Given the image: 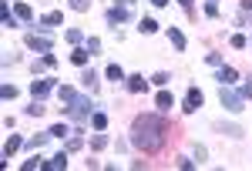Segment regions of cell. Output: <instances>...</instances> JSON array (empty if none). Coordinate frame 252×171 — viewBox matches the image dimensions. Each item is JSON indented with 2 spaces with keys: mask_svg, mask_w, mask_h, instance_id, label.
Instances as JSON below:
<instances>
[{
  "mask_svg": "<svg viewBox=\"0 0 252 171\" xmlns=\"http://www.w3.org/2000/svg\"><path fill=\"white\" fill-rule=\"evenodd\" d=\"M168 134H172V128L161 114H138L135 124H131V144L145 154H155L165 148Z\"/></svg>",
  "mask_w": 252,
  "mask_h": 171,
  "instance_id": "1",
  "label": "cell"
},
{
  "mask_svg": "<svg viewBox=\"0 0 252 171\" xmlns=\"http://www.w3.org/2000/svg\"><path fill=\"white\" fill-rule=\"evenodd\" d=\"M61 114H67L71 121H91V114H94V104H91V97H74V101H67V108H61Z\"/></svg>",
  "mask_w": 252,
  "mask_h": 171,
  "instance_id": "2",
  "label": "cell"
},
{
  "mask_svg": "<svg viewBox=\"0 0 252 171\" xmlns=\"http://www.w3.org/2000/svg\"><path fill=\"white\" fill-rule=\"evenodd\" d=\"M219 101H222V108L225 111H242L246 108V97L239 94V91H232V84H222V91H219Z\"/></svg>",
  "mask_w": 252,
  "mask_h": 171,
  "instance_id": "3",
  "label": "cell"
},
{
  "mask_svg": "<svg viewBox=\"0 0 252 171\" xmlns=\"http://www.w3.org/2000/svg\"><path fill=\"white\" fill-rule=\"evenodd\" d=\"M27 47L37 51V54H51V51H54V40L44 37V34H27Z\"/></svg>",
  "mask_w": 252,
  "mask_h": 171,
  "instance_id": "4",
  "label": "cell"
},
{
  "mask_svg": "<svg viewBox=\"0 0 252 171\" xmlns=\"http://www.w3.org/2000/svg\"><path fill=\"white\" fill-rule=\"evenodd\" d=\"M125 20H131V7L118 3V7H111V10H108V24H111V27H118V24H125Z\"/></svg>",
  "mask_w": 252,
  "mask_h": 171,
  "instance_id": "5",
  "label": "cell"
},
{
  "mask_svg": "<svg viewBox=\"0 0 252 171\" xmlns=\"http://www.w3.org/2000/svg\"><path fill=\"white\" fill-rule=\"evenodd\" d=\"M54 91V81H31V94H34V101H44V97Z\"/></svg>",
  "mask_w": 252,
  "mask_h": 171,
  "instance_id": "6",
  "label": "cell"
},
{
  "mask_svg": "<svg viewBox=\"0 0 252 171\" xmlns=\"http://www.w3.org/2000/svg\"><path fill=\"white\" fill-rule=\"evenodd\" d=\"M198 108H202V91H198V87H189V94H185V104H182V111L195 114Z\"/></svg>",
  "mask_w": 252,
  "mask_h": 171,
  "instance_id": "7",
  "label": "cell"
},
{
  "mask_svg": "<svg viewBox=\"0 0 252 171\" xmlns=\"http://www.w3.org/2000/svg\"><path fill=\"white\" fill-rule=\"evenodd\" d=\"M172 104H175V97L168 94V91H158V94H155V108H158L161 114H168V111H172Z\"/></svg>",
  "mask_w": 252,
  "mask_h": 171,
  "instance_id": "8",
  "label": "cell"
},
{
  "mask_svg": "<svg viewBox=\"0 0 252 171\" xmlns=\"http://www.w3.org/2000/svg\"><path fill=\"white\" fill-rule=\"evenodd\" d=\"M215 81H222V84H235V81H239V71L222 64V67H219V74H215Z\"/></svg>",
  "mask_w": 252,
  "mask_h": 171,
  "instance_id": "9",
  "label": "cell"
},
{
  "mask_svg": "<svg viewBox=\"0 0 252 171\" xmlns=\"http://www.w3.org/2000/svg\"><path fill=\"white\" fill-rule=\"evenodd\" d=\"M125 84H128V91H131V94H141V91L148 87V81H145L141 74H131L128 81H125Z\"/></svg>",
  "mask_w": 252,
  "mask_h": 171,
  "instance_id": "10",
  "label": "cell"
},
{
  "mask_svg": "<svg viewBox=\"0 0 252 171\" xmlns=\"http://www.w3.org/2000/svg\"><path fill=\"white\" fill-rule=\"evenodd\" d=\"M44 168L64 171V168H67V148H64V151H61V154H54V158H51V161H44Z\"/></svg>",
  "mask_w": 252,
  "mask_h": 171,
  "instance_id": "11",
  "label": "cell"
},
{
  "mask_svg": "<svg viewBox=\"0 0 252 171\" xmlns=\"http://www.w3.org/2000/svg\"><path fill=\"white\" fill-rule=\"evenodd\" d=\"M215 131L219 134H229V138H242V128H239V124H225V121H219V124H215Z\"/></svg>",
  "mask_w": 252,
  "mask_h": 171,
  "instance_id": "12",
  "label": "cell"
},
{
  "mask_svg": "<svg viewBox=\"0 0 252 171\" xmlns=\"http://www.w3.org/2000/svg\"><path fill=\"white\" fill-rule=\"evenodd\" d=\"M47 141H51V131H47V134H34L31 141H24V148H31V151H37V148H44Z\"/></svg>",
  "mask_w": 252,
  "mask_h": 171,
  "instance_id": "13",
  "label": "cell"
},
{
  "mask_svg": "<svg viewBox=\"0 0 252 171\" xmlns=\"http://www.w3.org/2000/svg\"><path fill=\"white\" fill-rule=\"evenodd\" d=\"M88 54H91L88 47H74V51H71V64H78V67H84V64H88Z\"/></svg>",
  "mask_w": 252,
  "mask_h": 171,
  "instance_id": "14",
  "label": "cell"
},
{
  "mask_svg": "<svg viewBox=\"0 0 252 171\" xmlns=\"http://www.w3.org/2000/svg\"><path fill=\"white\" fill-rule=\"evenodd\" d=\"M168 40H172L178 51H185V34H182L178 27H168Z\"/></svg>",
  "mask_w": 252,
  "mask_h": 171,
  "instance_id": "15",
  "label": "cell"
},
{
  "mask_svg": "<svg viewBox=\"0 0 252 171\" xmlns=\"http://www.w3.org/2000/svg\"><path fill=\"white\" fill-rule=\"evenodd\" d=\"M20 144H24V141H20V138H17V134H10V138H7V144H3V158H10V154H14V151H17V148H20Z\"/></svg>",
  "mask_w": 252,
  "mask_h": 171,
  "instance_id": "16",
  "label": "cell"
},
{
  "mask_svg": "<svg viewBox=\"0 0 252 171\" xmlns=\"http://www.w3.org/2000/svg\"><path fill=\"white\" fill-rule=\"evenodd\" d=\"M44 27H58V24H64V14H58V10H51V14H44V20H40Z\"/></svg>",
  "mask_w": 252,
  "mask_h": 171,
  "instance_id": "17",
  "label": "cell"
},
{
  "mask_svg": "<svg viewBox=\"0 0 252 171\" xmlns=\"http://www.w3.org/2000/svg\"><path fill=\"white\" fill-rule=\"evenodd\" d=\"M91 124H94V131H104V128H108V114L94 111V114H91Z\"/></svg>",
  "mask_w": 252,
  "mask_h": 171,
  "instance_id": "18",
  "label": "cell"
},
{
  "mask_svg": "<svg viewBox=\"0 0 252 171\" xmlns=\"http://www.w3.org/2000/svg\"><path fill=\"white\" fill-rule=\"evenodd\" d=\"M81 84H84L88 91H97V74L94 71H84V74H81Z\"/></svg>",
  "mask_w": 252,
  "mask_h": 171,
  "instance_id": "19",
  "label": "cell"
},
{
  "mask_svg": "<svg viewBox=\"0 0 252 171\" xmlns=\"http://www.w3.org/2000/svg\"><path fill=\"white\" fill-rule=\"evenodd\" d=\"M104 74H108V81H128V77H125V71H121V67H118V64H111V67H108V71H104Z\"/></svg>",
  "mask_w": 252,
  "mask_h": 171,
  "instance_id": "20",
  "label": "cell"
},
{
  "mask_svg": "<svg viewBox=\"0 0 252 171\" xmlns=\"http://www.w3.org/2000/svg\"><path fill=\"white\" fill-rule=\"evenodd\" d=\"M138 30H141V34H155V30H158V20L145 17V20H141V24H138Z\"/></svg>",
  "mask_w": 252,
  "mask_h": 171,
  "instance_id": "21",
  "label": "cell"
},
{
  "mask_svg": "<svg viewBox=\"0 0 252 171\" xmlns=\"http://www.w3.org/2000/svg\"><path fill=\"white\" fill-rule=\"evenodd\" d=\"M101 148H108V134L97 131L94 138H91V151H101Z\"/></svg>",
  "mask_w": 252,
  "mask_h": 171,
  "instance_id": "22",
  "label": "cell"
},
{
  "mask_svg": "<svg viewBox=\"0 0 252 171\" xmlns=\"http://www.w3.org/2000/svg\"><path fill=\"white\" fill-rule=\"evenodd\" d=\"M14 17H20V20H31V17H34V10H31L27 3H17V7H14Z\"/></svg>",
  "mask_w": 252,
  "mask_h": 171,
  "instance_id": "23",
  "label": "cell"
},
{
  "mask_svg": "<svg viewBox=\"0 0 252 171\" xmlns=\"http://www.w3.org/2000/svg\"><path fill=\"white\" fill-rule=\"evenodd\" d=\"M168 81H172V74H168V71H155V74H152V84H158V87H165Z\"/></svg>",
  "mask_w": 252,
  "mask_h": 171,
  "instance_id": "24",
  "label": "cell"
},
{
  "mask_svg": "<svg viewBox=\"0 0 252 171\" xmlns=\"http://www.w3.org/2000/svg\"><path fill=\"white\" fill-rule=\"evenodd\" d=\"M58 94H61V101H64V104H67V101H74V97H78V91H74V87H67V84H64V87H58Z\"/></svg>",
  "mask_w": 252,
  "mask_h": 171,
  "instance_id": "25",
  "label": "cell"
},
{
  "mask_svg": "<svg viewBox=\"0 0 252 171\" xmlns=\"http://www.w3.org/2000/svg\"><path fill=\"white\" fill-rule=\"evenodd\" d=\"M0 94H3V101H14V97H17V87H14V84H3Z\"/></svg>",
  "mask_w": 252,
  "mask_h": 171,
  "instance_id": "26",
  "label": "cell"
},
{
  "mask_svg": "<svg viewBox=\"0 0 252 171\" xmlns=\"http://www.w3.org/2000/svg\"><path fill=\"white\" fill-rule=\"evenodd\" d=\"M229 44H232L235 51H242V47H249V40L242 37V34H232V40H229Z\"/></svg>",
  "mask_w": 252,
  "mask_h": 171,
  "instance_id": "27",
  "label": "cell"
},
{
  "mask_svg": "<svg viewBox=\"0 0 252 171\" xmlns=\"http://www.w3.org/2000/svg\"><path fill=\"white\" fill-rule=\"evenodd\" d=\"M64 37H67V44H74V47H78L81 40H84V37H81V30H74V27H71V30L64 34Z\"/></svg>",
  "mask_w": 252,
  "mask_h": 171,
  "instance_id": "28",
  "label": "cell"
},
{
  "mask_svg": "<svg viewBox=\"0 0 252 171\" xmlns=\"http://www.w3.org/2000/svg\"><path fill=\"white\" fill-rule=\"evenodd\" d=\"M64 134H71L67 124H54V128H51V138H64Z\"/></svg>",
  "mask_w": 252,
  "mask_h": 171,
  "instance_id": "29",
  "label": "cell"
},
{
  "mask_svg": "<svg viewBox=\"0 0 252 171\" xmlns=\"http://www.w3.org/2000/svg\"><path fill=\"white\" fill-rule=\"evenodd\" d=\"M88 51H91V54H101V40H97V37H88Z\"/></svg>",
  "mask_w": 252,
  "mask_h": 171,
  "instance_id": "30",
  "label": "cell"
},
{
  "mask_svg": "<svg viewBox=\"0 0 252 171\" xmlns=\"http://www.w3.org/2000/svg\"><path fill=\"white\" fill-rule=\"evenodd\" d=\"M205 64H212V67H222V54H205Z\"/></svg>",
  "mask_w": 252,
  "mask_h": 171,
  "instance_id": "31",
  "label": "cell"
},
{
  "mask_svg": "<svg viewBox=\"0 0 252 171\" xmlns=\"http://www.w3.org/2000/svg\"><path fill=\"white\" fill-rule=\"evenodd\" d=\"M239 94L246 97V101H249V97H252V77H246V84H242V91H239Z\"/></svg>",
  "mask_w": 252,
  "mask_h": 171,
  "instance_id": "32",
  "label": "cell"
},
{
  "mask_svg": "<svg viewBox=\"0 0 252 171\" xmlns=\"http://www.w3.org/2000/svg\"><path fill=\"white\" fill-rule=\"evenodd\" d=\"M27 114H34V117H40V114H44V104H40V101H34V104L27 108Z\"/></svg>",
  "mask_w": 252,
  "mask_h": 171,
  "instance_id": "33",
  "label": "cell"
},
{
  "mask_svg": "<svg viewBox=\"0 0 252 171\" xmlns=\"http://www.w3.org/2000/svg\"><path fill=\"white\" fill-rule=\"evenodd\" d=\"M71 7H74V10H78V14H84V10H88V7H91V3H88V0H71Z\"/></svg>",
  "mask_w": 252,
  "mask_h": 171,
  "instance_id": "34",
  "label": "cell"
},
{
  "mask_svg": "<svg viewBox=\"0 0 252 171\" xmlns=\"http://www.w3.org/2000/svg\"><path fill=\"white\" fill-rule=\"evenodd\" d=\"M205 14H209V17H219V3H215V0L205 3Z\"/></svg>",
  "mask_w": 252,
  "mask_h": 171,
  "instance_id": "35",
  "label": "cell"
},
{
  "mask_svg": "<svg viewBox=\"0 0 252 171\" xmlns=\"http://www.w3.org/2000/svg\"><path fill=\"white\" fill-rule=\"evenodd\" d=\"M81 144H84V141H81V138H71V141H67V151H78Z\"/></svg>",
  "mask_w": 252,
  "mask_h": 171,
  "instance_id": "36",
  "label": "cell"
},
{
  "mask_svg": "<svg viewBox=\"0 0 252 171\" xmlns=\"http://www.w3.org/2000/svg\"><path fill=\"white\" fill-rule=\"evenodd\" d=\"M178 3H182V7H185V10H192V0H178Z\"/></svg>",
  "mask_w": 252,
  "mask_h": 171,
  "instance_id": "37",
  "label": "cell"
},
{
  "mask_svg": "<svg viewBox=\"0 0 252 171\" xmlns=\"http://www.w3.org/2000/svg\"><path fill=\"white\" fill-rule=\"evenodd\" d=\"M152 3H155V7H168V0H152Z\"/></svg>",
  "mask_w": 252,
  "mask_h": 171,
  "instance_id": "38",
  "label": "cell"
},
{
  "mask_svg": "<svg viewBox=\"0 0 252 171\" xmlns=\"http://www.w3.org/2000/svg\"><path fill=\"white\" fill-rule=\"evenodd\" d=\"M242 7H246V10H252V0H242Z\"/></svg>",
  "mask_w": 252,
  "mask_h": 171,
  "instance_id": "39",
  "label": "cell"
},
{
  "mask_svg": "<svg viewBox=\"0 0 252 171\" xmlns=\"http://www.w3.org/2000/svg\"><path fill=\"white\" fill-rule=\"evenodd\" d=\"M118 3H125V7H131V3H135V0H118Z\"/></svg>",
  "mask_w": 252,
  "mask_h": 171,
  "instance_id": "40",
  "label": "cell"
}]
</instances>
